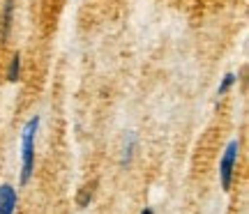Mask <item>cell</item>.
<instances>
[{"label":"cell","mask_w":249,"mask_h":214,"mask_svg":"<svg viewBox=\"0 0 249 214\" xmlns=\"http://www.w3.org/2000/svg\"><path fill=\"white\" fill-rule=\"evenodd\" d=\"M39 122V115H33L21 129V184H28L35 173V138Z\"/></svg>","instance_id":"1"},{"label":"cell","mask_w":249,"mask_h":214,"mask_svg":"<svg viewBox=\"0 0 249 214\" xmlns=\"http://www.w3.org/2000/svg\"><path fill=\"white\" fill-rule=\"evenodd\" d=\"M238 159H240V141L231 138L222 152V159H219V184H222L224 191H231V187H233Z\"/></svg>","instance_id":"2"},{"label":"cell","mask_w":249,"mask_h":214,"mask_svg":"<svg viewBox=\"0 0 249 214\" xmlns=\"http://www.w3.org/2000/svg\"><path fill=\"white\" fill-rule=\"evenodd\" d=\"M17 205H18V194L17 189L2 182L0 184V214H14L17 212Z\"/></svg>","instance_id":"3"},{"label":"cell","mask_w":249,"mask_h":214,"mask_svg":"<svg viewBox=\"0 0 249 214\" xmlns=\"http://www.w3.org/2000/svg\"><path fill=\"white\" fill-rule=\"evenodd\" d=\"M5 79H7L9 83H17V81H21V53L12 55L9 67H7V71H5Z\"/></svg>","instance_id":"4"},{"label":"cell","mask_w":249,"mask_h":214,"mask_svg":"<svg viewBox=\"0 0 249 214\" xmlns=\"http://www.w3.org/2000/svg\"><path fill=\"white\" fill-rule=\"evenodd\" d=\"M12 18H14V0H5V12H2V35L5 37L12 30Z\"/></svg>","instance_id":"5"},{"label":"cell","mask_w":249,"mask_h":214,"mask_svg":"<svg viewBox=\"0 0 249 214\" xmlns=\"http://www.w3.org/2000/svg\"><path fill=\"white\" fill-rule=\"evenodd\" d=\"M235 81H238V76L233 74V71H229V74H224V79H222V83H219V88H217V95L219 97H224L229 90L235 85Z\"/></svg>","instance_id":"6"},{"label":"cell","mask_w":249,"mask_h":214,"mask_svg":"<svg viewBox=\"0 0 249 214\" xmlns=\"http://www.w3.org/2000/svg\"><path fill=\"white\" fill-rule=\"evenodd\" d=\"M134 150H136V138L129 136V141H127V145H124V150H123V159H120L123 166H129V161L134 157Z\"/></svg>","instance_id":"7"},{"label":"cell","mask_w":249,"mask_h":214,"mask_svg":"<svg viewBox=\"0 0 249 214\" xmlns=\"http://www.w3.org/2000/svg\"><path fill=\"white\" fill-rule=\"evenodd\" d=\"M92 194H95V189L92 187H86V189H81V194H79V207H86L92 200Z\"/></svg>","instance_id":"8"},{"label":"cell","mask_w":249,"mask_h":214,"mask_svg":"<svg viewBox=\"0 0 249 214\" xmlns=\"http://www.w3.org/2000/svg\"><path fill=\"white\" fill-rule=\"evenodd\" d=\"M141 214H155V212H152L150 207H145V210H141Z\"/></svg>","instance_id":"9"}]
</instances>
